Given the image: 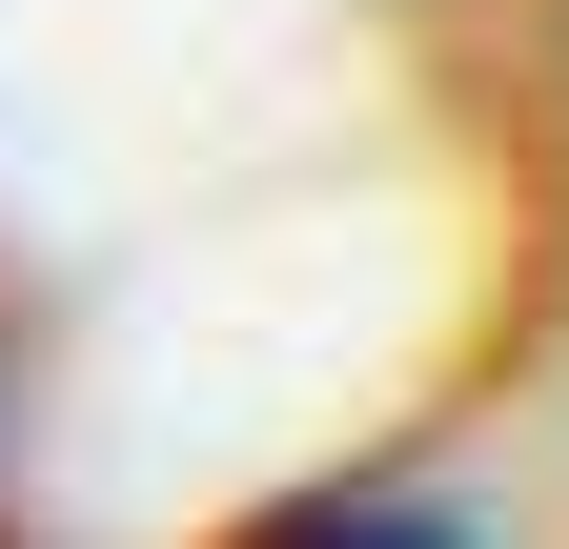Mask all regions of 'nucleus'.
I'll use <instances>...</instances> for the list:
<instances>
[{"label": "nucleus", "instance_id": "1", "mask_svg": "<svg viewBox=\"0 0 569 549\" xmlns=\"http://www.w3.org/2000/svg\"><path fill=\"white\" fill-rule=\"evenodd\" d=\"M264 549H468V529H427V509H284Z\"/></svg>", "mask_w": 569, "mask_h": 549}]
</instances>
